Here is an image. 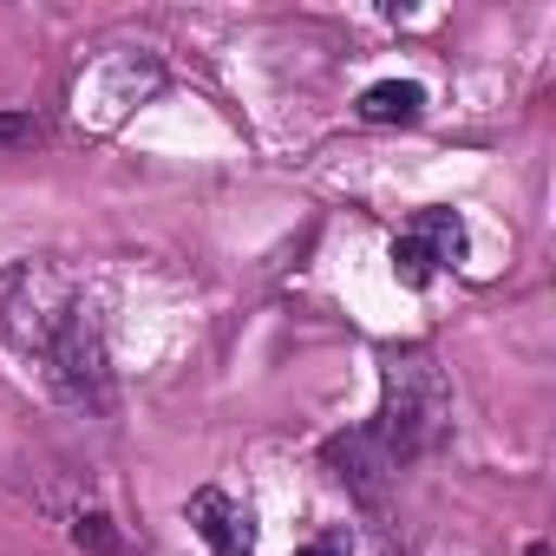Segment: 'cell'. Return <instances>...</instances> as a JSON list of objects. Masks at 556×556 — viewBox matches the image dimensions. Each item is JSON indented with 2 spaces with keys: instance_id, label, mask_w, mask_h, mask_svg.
<instances>
[{
  "instance_id": "1",
  "label": "cell",
  "mask_w": 556,
  "mask_h": 556,
  "mask_svg": "<svg viewBox=\"0 0 556 556\" xmlns=\"http://www.w3.org/2000/svg\"><path fill=\"white\" fill-rule=\"evenodd\" d=\"M0 334L21 354H34L66 400L79 406L105 400V328L66 268L21 262L14 275H0Z\"/></svg>"
},
{
  "instance_id": "2",
  "label": "cell",
  "mask_w": 556,
  "mask_h": 556,
  "mask_svg": "<svg viewBox=\"0 0 556 556\" xmlns=\"http://www.w3.org/2000/svg\"><path fill=\"white\" fill-rule=\"evenodd\" d=\"M367 426L387 439V452L400 465H413L426 445H439V432L452 426V387H445L439 361L432 354H393L387 361V406Z\"/></svg>"
},
{
  "instance_id": "3",
  "label": "cell",
  "mask_w": 556,
  "mask_h": 556,
  "mask_svg": "<svg viewBox=\"0 0 556 556\" xmlns=\"http://www.w3.org/2000/svg\"><path fill=\"white\" fill-rule=\"evenodd\" d=\"M164 86V66H157V53H131V47H118V53H99L79 79H73V125L79 131H118L125 118H131V105H144L151 92Z\"/></svg>"
},
{
  "instance_id": "4",
  "label": "cell",
  "mask_w": 556,
  "mask_h": 556,
  "mask_svg": "<svg viewBox=\"0 0 556 556\" xmlns=\"http://www.w3.org/2000/svg\"><path fill=\"white\" fill-rule=\"evenodd\" d=\"M465 262V223L452 210H419L400 236H393V275L406 289H426L439 268Z\"/></svg>"
},
{
  "instance_id": "5",
  "label": "cell",
  "mask_w": 556,
  "mask_h": 556,
  "mask_svg": "<svg viewBox=\"0 0 556 556\" xmlns=\"http://www.w3.org/2000/svg\"><path fill=\"white\" fill-rule=\"evenodd\" d=\"M190 523H197V536H203L216 556H249V543H255L249 510H242L236 497H223V491H197V497H190Z\"/></svg>"
},
{
  "instance_id": "6",
  "label": "cell",
  "mask_w": 556,
  "mask_h": 556,
  "mask_svg": "<svg viewBox=\"0 0 556 556\" xmlns=\"http://www.w3.org/2000/svg\"><path fill=\"white\" fill-rule=\"evenodd\" d=\"M419 112H426V92L413 79H380V86L361 92V118L367 125H413Z\"/></svg>"
},
{
  "instance_id": "7",
  "label": "cell",
  "mask_w": 556,
  "mask_h": 556,
  "mask_svg": "<svg viewBox=\"0 0 556 556\" xmlns=\"http://www.w3.org/2000/svg\"><path fill=\"white\" fill-rule=\"evenodd\" d=\"M21 144H40V118L34 112H0V151H21Z\"/></svg>"
},
{
  "instance_id": "8",
  "label": "cell",
  "mask_w": 556,
  "mask_h": 556,
  "mask_svg": "<svg viewBox=\"0 0 556 556\" xmlns=\"http://www.w3.org/2000/svg\"><path fill=\"white\" fill-rule=\"evenodd\" d=\"M73 536H79V543H92V549H112V530H105V517H99V510H92V517H79V523H73Z\"/></svg>"
},
{
  "instance_id": "9",
  "label": "cell",
  "mask_w": 556,
  "mask_h": 556,
  "mask_svg": "<svg viewBox=\"0 0 556 556\" xmlns=\"http://www.w3.org/2000/svg\"><path fill=\"white\" fill-rule=\"evenodd\" d=\"M295 556H348V543H341V536H321V543H308V549H295Z\"/></svg>"
}]
</instances>
